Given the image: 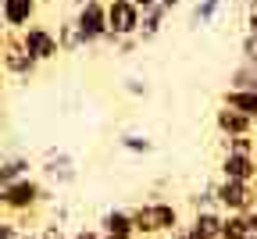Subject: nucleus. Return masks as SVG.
<instances>
[{
    "label": "nucleus",
    "mask_w": 257,
    "mask_h": 239,
    "mask_svg": "<svg viewBox=\"0 0 257 239\" xmlns=\"http://www.w3.org/2000/svg\"><path fill=\"white\" fill-rule=\"evenodd\" d=\"M221 179L253 182V179H257V161L246 157V154H225V157H221Z\"/></svg>",
    "instance_id": "10"
},
{
    "label": "nucleus",
    "mask_w": 257,
    "mask_h": 239,
    "mask_svg": "<svg viewBox=\"0 0 257 239\" xmlns=\"http://www.w3.org/2000/svg\"><path fill=\"white\" fill-rule=\"evenodd\" d=\"M75 29L82 36V47L104 40L107 36V4L104 0H86V4L79 8V15H75Z\"/></svg>",
    "instance_id": "4"
},
{
    "label": "nucleus",
    "mask_w": 257,
    "mask_h": 239,
    "mask_svg": "<svg viewBox=\"0 0 257 239\" xmlns=\"http://www.w3.org/2000/svg\"><path fill=\"white\" fill-rule=\"evenodd\" d=\"M0 15L8 25H25L36 15V0H0Z\"/></svg>",
    "instance_id": "13"
},
{
    "label": "nucleus",
    "mask_w": 257,
    "mask_h": 239,
    "mask_svg": "<svg viewBox=\"0 0 257 239\" xmlns=\"http://www.w3.org/2000/svg\"><path fill=\"white\" fill-rule=\"evenodd\" d=\"M243 57H246L250 64H257V36H250V32L243 36Z\"/></svg>",
    "instance_id": "22"
},
{
    "label": "nucleus",
    "mask_w": 257,
    "mask_h": 239,
    "mask_svg": "<svg viewBox=\"0 0 257 239\" xmlns=\"http://www.w3.org/2000/svg\"><path fill=\"white\" fill-rule=\"evenodd\" d=\"M40 239H68V235H64V228H61V225H47V228L40 232Z\"/></svg>",
    "instance_id": "24"
},
{
    "label": "nucleus",
    "mask_w": 257,
    "mask_h": 239,
    "mask_svg": "<svg viewBox=\"0 0 257 239\" xmlns=\"http://www.w3.org/2000/svg\"><path fill=\"white\" fill-rule=\"evenodd\" d=\"M218 193V211L221 214H246L253 207V182H232V179H221L214 186Z\"/></svg>",
    "instance_id": "5"
},
{
    "label": "nucleus",
    "mask_w": 257,
    "mask_h": 239,
    "mask_svg": "<svg viewBox=\"0 0 257 239\" xmlns=\"http://www.w3.org/2000/svg\"><path fill=\"white\" fill-rule=\"evenodd\" d=\"M0 239H22V232L15 225H8V221H0Z\"/></svg>",
    "instance_id": "26"
},
{
    "label": "nucleus",
    "mask_w": 257,
    "mask_h": 239,
    "mask_svg": "<svg viewBox=\"0 0 257 239\" xmlns=\"http://www.w3.org/2000/svg\"><path fill=\"white\" fill-rule=\"evenodd\" d=\"M47 175H54L57 182H72V179H75V164H72V157H68V154H57V157H50V164H47Z\"/></svg>",
    "instance_id": "16"
},
{
    "label": "nucleus",
    "mask_w": 257,
    "mask_h": 239,
    "mask_svg": "<svg viewBox=\"0 0 257 239\" xmlns=\"http://www.w3.org/2000/svg\"><path fill=\"white\" fill-rule=\"evenodd\" d=\"M128 93H147V86H140V79H128Z\"/></svg>",
    "instance_id": "28"
},
{
    "label": "nucleus",
    "mask_w": 257,
    "mask_h": 239,
    "mask_svg": "<svg viewBox=\"0 0 257 239\" xmlns=\"http://www.w3.org/2000/svg\"><path fill=\"white\" fill-rule=\"evenodd\" d=\"M161 239H186V232H182V228H175V232H168V235H161Z\"/></svg>",
    "instance_id": "29"
},
{
    "label": "nucleus",
    "mask_w": 257,
    "mask_h": 239,
    "mask_svg": "<svg viewBox=\"0 0 257 239\" xmlns=\"http://www.w3.org/2000/svg\"><path fill=\"white\" fill-rule=\"evenodd\" d=\"M133 225H136V235L143 239H161L175 228H182V218H179V207L168 200H147L133 211Z\"/></svg>",
    "instance_id": "1"
},
{
    "label": "nucleus",
    "mask_w": 257,
    "mask_h": 239,
    "mask_svg": "<svg viewBox=\"0 0 257 239\" xmlns=\"http://www.w3.org/2000/svg\"><path fill=\"white\" fill-rule=\"evenodd\" d=\"M253 203H257V179H253Z\"/></svg>",
    "instance_id": "31"
},
{
    "label": "nucleus",
    "mask_w": 257,
    "mask_h": 239,
    "mask_svg": "<svg viewBox=\"0 0 257 239\" xmlns=\"http://www.w3.org/2000/svg\"><path fill=\"white\" fill-rule=\"evenodd\" d=\"M246 221L243 214H221V239H246Z\"/></svg>",
    "instance_id": "18"
},
{
    "label": "nucleus",
    "mask_w": 257,
    "mask_h": 239,
    "mask_svg": "<svg viewBox=\"0 0 257 239\" xmlns=\"http://www.w3.org/2000/svg\"><path fill=\"white\" fill-rule=\"evenodd\" d=\"M214 125H218V132L225 140H232V136H253V122L246 114L232 111V107H225V104L214 111Z\"/></svg>",
    "instance_id": "9"
},
{
    "label": "nucleus",
    "mask_w": 257,
    "mask_h": 239,
    "mask_svg": "<svg viewBox=\"0 0 257 239\" xmlns=\"http://www.w3.org/2000/svg\"><path fill=\"white\" fill-rule=\"evenodd\" d=\"M82 4H86V0H82Z\"/></svg>",
    "instance_id": "35"
},
{
    "label": "nucleus",
    "mask_w": 257,
    "mask_h": 239,
    "mask_svg": "<svg viewBox=\"0 0 257 239\" xmlns=\"http://www.w3.org/2000/svg\"><path fill=\"white\" fill-rule=\"evenodd\" d=\"M40 200H47V193H43V186H40L36 179H29V175L0 189V207H8V211H15V214L32 211Z\"/></svg>",
    "instance_id": "3"
},
{
    "label": "nucleus",
    "mask_w": 257,
    "mask_h": 239,
    "mask_svg": "<svg viewBox=\"0 0 257 239\" xmlns=\"http://www.w3.org/2000/svg\"><path fill=\"white\" fill-rule=\"evenodd\" d=\"M133 4H136V0H133Z\"/></svg>",
    "instance_id": "34"
},
{
    "label": "nucleus",
    "mask_w": 257,
    "mask_h": 239,
    "mask_svg": "<svg viewBox=\"0 0 257 239\" xmlns=\"http://www.w3.org/2000/svg\"><path fill=\"white\" fill-rule=\"evenodd\" d=\"M221 104L239 111V114H246L250 122H257V93H250V89H225Z\"/></svg>",
    "instance_id": "12"
},
{
    "label": "nucleus",
    "mask_w": 257,
    "mask_h": 239,
    "mask_svg": "<svg viewBox=\"0 0 257 239\" xmlns=\"http://www.w3.org/2000/svg\"><path fill=\"white\" fill-rule=\"evenodd\" d=\"M0 64H4L11 75H32L40 61L25 50V43H22V40H11V43H4V61H0Z\"/></svg>",
    "instance_id": "8"
},
{
    "label": "nucleus",
    "mask_w": 257,
    "mask_h": 239,
    "mask_svg": "<svg viewBox=\"0 0 257 239\" xmlns=\"http://www.w3.org/2000/svg\"><path fill=\"white\" fill-rule=\"evenodd\" d=\"M29 161L25 157H15V161H4V164H0V189H4V186H11V182H18V179H25L29 175Z\"/></svg>",
    "instance_id": "15"
},
{
    "label": "nucleus",
    "mask_w": 257,
    "mask_h": 239,
    "mask_svg": "<svg viewBox=\"0 0 257 239\" xmlns=\"http://www.w3.org/2000/svg\"><path fill=\"white\" fill-rule=\"evenodd\" d=\"M22 239H40V232H29V235H22Z\"/></svg>",
    "instance_id": "30"
},
{
    "label": "nucleus",
    "mask_w": 257,
    "mask_h": 239,
    "mask_svg": "<svg viewBox=\"0 0 257 239\" xmlns=\"http://www.w3.org/2000/svg\"><path fill=\"white\" fill-rule=\"evenodd\" d=\"M253 136H232V140H225V154H246L253 157Z\"/></svg>",
    "instance_id": "20"
},
{
    "label": "nucleus",
    "mask_w": 257,
    "mask_h": 239,
    "mask_svg": "<svg viewBox=\"0 0 257 239\" xmlns=\"http://www.w3.org/2000/svg\"><path fill=\"white\" fill-rule=\"evenodd\" d=\"M100 232L107 239H140L136 235V225H133V211H118V207L100 218Z\"/></svg>",
    "instance_id": "11"
},
{
    "label": "nucleus",
    "mask_w": 257,
    "mask_h": 239,
    "mask_svg": "<svg viewBox=\"0 0 257 239\" xmlns=\"http://www.w3.org/2000/svg\"><path fill=\"white\" fill-rule=\"evenodd\" d=\"M246 32H250V36H257V4H253L250 15H246Z\"/></svg>",
    "instance_id": "27"
},
{
    "label": "nucleus",
    "mask_w": 257,
    "mask_h": 239,
    "mask_svg": "<svg viewBox=\"0 0 257 239\" xmlns=\"http://www.w3.org/2000/svg\"><path fill=\"white\" fill-rule=\"evenodd\" d=\"M243 221H246V232L253 235V232H257V203H253V207H250V211L243 214Z\"/></svg>",
    "instance_id": "25"
},
{
    "label": "nucleus",
    "mask_w": 257,
    "mask_h": 239,
    "mask_svg": "<svg viewBox=\"0 0 257 239\" xmlns=\"http://www.w3.org/2000/svg\"><path fill=\"white\" fill-rule=\"evenodd\" d=\"M143 11L133 0H107V40H133L140 36Z\"/></svg>",
    "instance_id": "2"
},
{
    "label": "nucleus",
    "mask_w": 257,
    "mask_h": 239,
    "mask_svg": "<svg viewBox=\"0 0 257 239\" xmlns=\"http://www.w3.org/2000/svg\"><path fill=\"white\" fill-rule=\"evenodd\" d=\"M0 61H4V43H0Z\"/></svg>",
    "instance_id": "32"
},
{
    "label": "nucleus",
    "mask_w": 257,
    "mask_h": 239,
    "mask_svg": "<svg viewBox=\"0 0 257 239\" xmlns=\"http://www.w3.org/2000/svg\"><path fill=\"white\" fill-rule=\"evenodd\" d=\"M165 15H168L165 4L147 8V11H143V22H140V36H143V40H154L157 32H161V22H165Z\"/></svg>",
    "instance_id": "14"
},
{
    "label": "nucleus",
    "mask_w": 257,
    "mask_h": 239,
    "mask_svg": "<svg viewBox=\"0 0 257 239\" xmlns=\"http://www.w3.org/2000/svg\"><path fill=\"white\" fill-rule=\"evenodd\" d=\"M182 232L186 239H221V211H197Z\"/></svg>",
    "instance_id": "7"
},
{
    "label": "nucleus",
    "mask_w": 257,
    "mask_h": 239,
    "mask_svg": "<svg viewBox=\"0 0 257 239\" xmlns=\"http://www.w3.org/2000/svg\"><path fill=\"white\" fill-rule=\"evenodd\" d=\"M118 147L128 150V154H150L154 150V140H147V136H140V132H125L121 140H118Z\"/></svg>",
    "instance_id": "19"
},
{
    "label": "nucleus",
    "mask_w": 257,
    "mask_h": 239,
    "mask_svg": "<svg viewBox=\"0 0 257 239\" xmlns=\"http://www.w3.org/2000/svg\"><path fill=\"white\" fill-rule=\"evenodd\" d=\"M214 11H218V0H200V4H197V18L200 22H211Z\"/></svg>",
    "instance_id": "21"
},
{
    "label": "nucleus",
    "mask_w": 257,
    "mask_h": 239,
    "mask_svg": "<svg viewBox=\"0 0 257 239\" xmlns=\"http://www.w3.org/2000/svg\"><path fill=\"white\" fill-rule=\"evenodd\" d=\"M246 239H257V232H253V235H246Z\"/></svg>",
    "instance_id": "33"
},
{
    "label": "nucleus",
    "mask_w": 257,
    "mask_h": 239,
    "mask_svg": "<svg viewBox=\"0 0 257 239\" xmlns=\"http://www.w3.org/2000/svg\"><path fill=\"white\" fill-rule=\"evenodd\" d=\"M68 239H104V232H100V228H79V232H72Z\"/></svg>",
    "instance_id": "23"
},
{
    "label": "nucleus",
    "mask_w": 257,
    "mask_h": 239,
    "mask_svg": "<svg viewBox=\"0 0 257 239\" xmlns=\"http://www.w3.org/2000/svg\"><path fill=\"white\" fill-rule=\"evenodd\" d=\"M22 43H25V50H29L32 57H36V61H50V57H57V54H61L57 36H54V32H47V29H40V25L25 29Z\"/></svg>",
    "instance_id": "6"
},
{
    "label": "nucleus",
    "mask_w": 257,
    "mask_h": 239,
    "mask_svg": "<svg viewBox=\"0 0 257 239\" xmlns=\"http://www.w3.org/2000/svg\"><path fill=\"white\" fill-rule=\"evenodd\" d=\"M229 89H250V93H257V64H239L236 72H232V86Z\"/></svg>",
    "instance_id": "17"
},
{
    "label": "nucleus",
    "mask_w": 257,
    "mask_h": 239,
    "mask_svg": "<svg viewBox=\"0 0 257 239\" xmlns=\"http://www.w3.org/2000/svg\"><path fill=\"white\" fill-rule=\"evenodd\" d=\"M104 239H107V235H104Z\"/></svg>",
    "instance_id": "36"
}]
</instances>
